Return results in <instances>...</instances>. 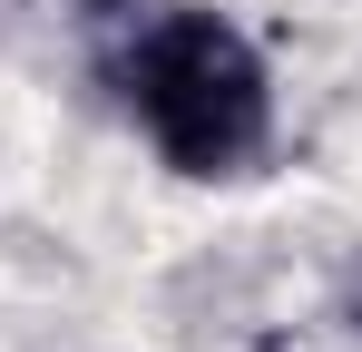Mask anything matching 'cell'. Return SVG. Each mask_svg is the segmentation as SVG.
Returning <instances> with one entry per match:
<instances>
[{
  "instance_id": "6da1fadb",
  "label": "cell",
  "mask_w": 362,
  "mask_h": 352,
  "mask_svg": "<svg viewBox=\"0 0 362 352\" xmlns=\"http://www.w3.org/2000/svg\"><path fill=\"white\" fill-rule=\"evenodd\" d=\"M127 108L147 117L157 157L177 176H235L264 147L274 98H264V59L245 49V30H226L216 10H167L127 49Z\"/></svg>"
}]
</instances>
